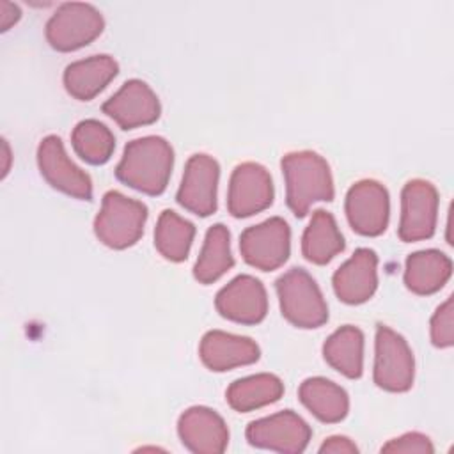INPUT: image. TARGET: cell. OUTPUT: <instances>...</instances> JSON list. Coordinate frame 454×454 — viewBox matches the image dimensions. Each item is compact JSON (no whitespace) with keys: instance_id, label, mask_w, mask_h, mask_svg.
Instances as JSON below:
<instances>
[{"instance_id":"obj_1","label":"cell","mask_w":454,"mask_h":454,"mask_svg":"<svg viewBox=\"0 0 454 454\" xmlns=\"http://www.w3.org/2000/svg\"><path fill=\"white\" fill-rule=\"evenodd\" d=\"M174 153L165 138L142 137L124 147L115 176L138 192L158 195L167 188Z\"/></svg>"},{"instance_id":"obj_2","label":"cell","mask_w":454,"mask_h":454,"mask_svg":"<svg viewBox=\"0 0 454 454\" xmlns=\"http://www.w3.org/2000/svg\"><path fill=\"white\" fill-rule=\"evenodd\" d=\"M287 206L296 216H305L317 200L333 199V183L328 163L312 151L289 153L282 158Z\"/></svg>"},{"instance_id":"obj_3","label":"cell","mask_w":454,"mask_h":454,"mask_svg":"<svg viewBox=\"0 0 454 454\" xmlns=\"http://www.w3.org/2000/svg\"><path fill=\"white\" fill-rule=\"evenodd\" d=\"M284 317L300 328H317L328 319L326 301L314 278L301 268H291L275 284Z\"/></svg>"},{"instance_id":"obj_4","label":"cell","mask_w":454,"mask_h":454,"mask_svg":"<svg viewBox=\"0 0 454 454\" xmlns=\"http://www.w3.org/2000/svg\"><path fill=\"white\" fill-rule=\"evenodd\" d=\"M147 207L119 192L103 197L101 209L94 220L98 239L110 248H126L138 241L144 232Z\"/></svg>"},{"instance_id":"obj_5","label":"cell","mask_w":454,"mask_h":454,"mask_svg":"<svg viewBox=\"0 0 454 454\" xmlns=\"http://www.w3.org/2000/svg\"><path fill=\"white\" fill-rule=\"evenodd\" d=\"M103 25V16L94 5L82 2L62 4L46 25V39L59 51H73L94 41Z\"/></svg>"},{"instance_id":"obj_6","label":"cell","mask_w":454,"mask_h":454,"mask_svg":"<svg viewBox=\"0 0 454 454\" xmlns=\"http://www.w3.org/2000/svg\"><path fill=\"white\" fill-rule=\"evenodd\" d=\"M413 355L406 340L388 326L376 330L374 381L388 392H404L413 383Z\"/></svg>"},{"instance_id":"obj_7","label":"cell","mask_w":454,"mask_h":454,"mask_svg":"<svg viewBox=\"0 0 454 454\" xmlns=\"http://www.w3.org/2000/svg\"><path fill=\"white\" fill-rule=\"evenodd\" d=\"M289 225L278 216L248 227L239 238L243 259L262 271H271L282 266L289 255Z\"/></svg>"},{"instance_id":"obj_8","label":"cell","mask_w":454,"mask_h":454,"mask_svg":"<svg viewBox=\"0 0 454 454\" xmlns=\"http://www.w3.org/2000/svg\"><path fill=\"white\" fill-rule=\"evenodd\" d=\"M247 440L254 447L277 452H301L310 440L309 424L291 410L254 420L247 427Z\"/></svg>"},{"instance_id":"obj_9","label":"cell","mask_w":454,"mask_h":454,"mask_svg":"<svg viewBox=\"0 0 454 454\" xmlns=\"http://www.w3.org/2000/svg\"><path fill=\"white\" fill-rule=\"evenodd\" d=\"M438 213V192L422 179H413L403 188L399 238L403 241H419L433 236Z\"/></svg>"},{"instance_id":"obj_10","label":"cell","mask_w":454,"mask_h":454,"mask_svg":"<svg viewBox=\"0 0 454 454\" xmlns=\"http://www.w3.org/2000/svg\"><path fill=\"white\" fill-rule=\"evenodd\" d=\"M37 165L43 177L57 190L89 200L92 195L90 177L78 168L62 145V140L55 135H50L41 140L37 147Z\"/></svg>"},{"instance_id":"obj_11","label":"cell","mask_w":454,"mask_h":454,"mask_svg":"<svg viewBox=\"0 0 454 454\" xmlns=\"http://www.w3.org/2000/svg\"><path fill=\"white\" fill-rule=\"evenodd\" d=\"M273 200V184L268 170L259 163H241L234 168L229 184L227 206L232 216L243 218L266 209Z\"/></svg>"},{"instance_id":"obj_12","label":"cell","mask_w":454,"mask_h":454,"mask_svg":"<svg viewBox=\"0 0 454 454\" xmlns=\"http://www.w3.org/2000/svg\"><path fill=\"white\" fill-rule=\"evenodd\" d=\"M349 225L364 236H378L388 223V193L376 181H358L346 195Z\"/></svg>"},{"instance_id":"obj_13","label":"cell","mask_w":454,"mask_h":454,"mask_svg":"<svg viewBox=\"0 0 454 454\" xmlns=\"http://www.w3.org/2000/svg\"><path fill=\"white\" fill-rule=\"evenodd\" d=\"M218 176V163L211 156L193 154L186 163L183 181L177 190V202L199 216L215 213Z\"/></svg>"},{"instance_id":"obj_14","label":"cell","mask_w":454,"mask_h":454,"mask_svg":"<svg viewBox=\"0 0 454 454\" xmlns=\"http://www.w3.org/2000/svg\"><path fill=\"white\" fill-rule=\"evenodd\" d=\"M103 112L122 129H131L154 122L160 117V101L145 82L129 80L103 103Z\"/></svg>"},{"instance_id":"obj_15","label":"cell","mask_w":454,"mask_h":454,"mask_svg":"<svg viewBox=\"0 0 454 454\" xmlns=\"http://www.w3.org/2000/svg\"><path fill=\"white\" fill-rule=\"evenodd\" d=\"M215 305L218 312L231 321L255 325L264 319L268 310L266 289L257 278L239 275L220 289Z\"/></svg>"},{"instance_id":"obj_16","label":"cell","mask_w":454,"mask_h":454,"mask_svg":"<svg viewBox=\"0 0 454 454\" xmlns=\"http://www.w3.org/2000/svg\"><path fill=\"white\" fill-rule=\"evenodd\" d=\"M177 433L183 445L192 452L220 454L229 443V431L223 419L206 408H188L177 422Z\"/></svg>"},{"instance_id":"obj_17","label":"cell","mask_w":454,"mask_h":454,"mask_svg":"<svg viewBox=\"0 0 454 454\" xmlns=\"http://www.w3.org/2000/svg\"><path fill=\"white\" fill-rule=\"evenodd\" d=\"M378 257L371 248H358L333 275V291L349 305L367 301L378 286Z\"/></svg>"},{"instance_id":"obj_18","label":"cell","mask_w":454,"mask_h":454,"mask_svg":"<svg viewBox=\"0 0 454 454\" xmlns=\"http://www.w3.org/2000/svg\"><path fill=\"white\" fill-rule=\"evenodd\" d=\"M199 353L211 371H229L254 364L259 358V348L252 339L220 330H211L202 337Z\"/></svg>"},{"instance_id":"obj_19","label":"cell","mask_w":454,"mask_h":454,"mask_svg":"<svg viewBox=\"0 0 454 454\" xmlns=\"http://www.w3.org/2000/svg\"><path fill=\"white\" fill-rule=\"evenodd\" d=\"M119 66L108 55H92L69 64L64 71L66 90L80 99L89 101L99 94L117 74Z\"/></svg>"},{"instance_id":"obj_20","label":"cell","mask_w":454,"mask_h":454,"mask_svg":"<svg viewBox=\"0 0 454 454\" xmlns=\"http://www.w3.org/2000/svg\"><path fill=\"white\" fill-rule=\"evenodd\" d=\"M452 271L450 259L440 250H420L406 259L404 284L415 294H431L443 287Z\"/></svg>"},{"instance_id":"obj_21","label":"cell","mask_w":454,"mask_h":454,"mask_svg":"<svg viewBox=\"0 0 454 454\" xmlns=\"http://www.w3.org/2000/svg\"><path fill=\"white\" fill-rule=\"evenodd\" d=\"M342 250L344 238L335 218L328 211L317 209L301 238V252L305 259L314 264H326Z\"/></svg>"},{"instance_id":"obj_22","label":"cell","mask_w":454,"mask_h":454,"mask_svg":"<svg viewBox=\"0 0 454 454\" xmlns=\"http://www.w3.org/2000/svg\"><path fill=\"white\" fill-rule=\"evenodd\" d=\"M300 401L323 422H339L346 417L349 401L344 388L326 378H309L300 385Z\"/></svg>"},{"instance_id":"obj_23","label":"cell","mask_w":454,"mask_h":454,"mask_svg":"<svg viewBox=\"0 0 454 454\" xmlns=\"http://www.w3.org/2000/svg\"><path fill=\"white\" fill-rule=\"evenodd\" d=\"M325 360L348 378H358L364 369V335L356 326L346 325L333 332L323 346Z\"/></svg>"},{"instance_id":"obj_24","label":"cell","mask_w":454,"mask_h":454,"mask_svg":"<svg viewBox=\"0 0 454 454\" xmlns=\"http://www.w3.org/2000/svg\"><path fill=\"white\" fill-rule=\"evenodd\" d=\"M284 392L282 381L273 374H255L236 380L227 388V403L236 411H252L280 399Z\"/></svg>"},{"instance_id":"obj_25","label":"cell","mask_w":454,"mask_h":454,"mask_svg":"<svg viewBox=\"0 0 454 454\" xmlns=\"http://www.w3.org/2000/svg\"><path fill=\"white\" fill-rule=\"evenodd\" d=\"M234 259L231 255L229 231L225 225H213L204 239V247L195 262L193 275L202 284H211L218 280L227 270H231Z\"/></svg>"},{"instance_id":"obj_26","label":"cell","mask_w":454,"mask_h":454,"mask_svg":"<svg viewBox=\"0 0 454 454\" xmlns=\"http://www.w3.org/2000/svg\"><path fill=\"white\" fill-rule=\"evenodd\" d=\"M193 234L195 227L192 222L181 218L170 209H165L156 223L154 245L165 259L179 262L186 259L193 241Z\"/></svg>"},{"instance_id":"obj_27","label":"cell","mask_w":454,"mask_h":454,"mask_svg":"<svg viewBox=\"0 0 454 454\" xmlns=\"http://www.w3.org/2000/svg\"><path fill=\"white\" fill-rule=\"evenodd\" d=\"M71 140L76 154L92 165H101L108 161L115 147V138L112 131L94 119L78 122L73 129Z\"/></svg>"},{"instance_id":"obj_28","label":"cell","mask_w":454,"mask_h":454,"mask_svg":"<svg viewBox=\"0 0 454 454\" xmlns=\"http://www.w3.org/2000/svg\"><path fill=\"white\" fill-rule=\"evenodd\" d=\"M431 340L438 348H449L454 342L452 326V298H447L431 319Z\"/></svg>"},{"instance_id":"obj_29","label":"cell","mask_w":454,"mask_h":454,"mask_svg":"<svg viewBox=\"0 0 454 454\" xmlns=\"http://www.w3.org/2000/svg\"><path fill=\"white\" fill-rule=\"evenodd\" d=\"M433 450L434 449H433L429 438L420 433H406L399 438L390 440L388 443H385L381 447V452H404V454H411V452L431 454Z\"/></svg>"},{"instance_id":"obj_30","label":"cell","mask_w":454,"mask_h":454,"mask_svg":"<svg viewBox=\"0 0 454 454\" xmlns=\"http://www.w3.org/2000/svg\"><path fill=\"white\" fill-rule=\"evenodd\" d=\"M319 452H332V454H351V452H358V447L344 436H332L328 438L321 447Z\"/></svg>"},{"instance_id":"obj_31","label":"cell","mask_w":454,"mask_h":454,"mask_svg":"<svg viewBox=\"0 0 454 454\" xmlns=\"http://www.w3.org/2000/svg\"><path fill=\"white\" fill-rule=\"evenodd\" d=\"M21 12L16 4H11L7 0H0V28L5 32L9 30L18 20Z\"/></svg>"},{"instance_id":"obj_32","label":"cell","mask_w":454,"mask_h":454,"mask_svg":"<svg viewBox=\"0 0 454 454\" xmlns=\"http://www.w3.org/2000/svg\"><path fill=\"white\" fill-rule=\"evenodd\" d=\"M2 151H4V167H2V177L9 172V163H11V149L5 140H2Z\"/></svg>"}]
</instances>
